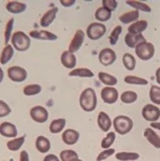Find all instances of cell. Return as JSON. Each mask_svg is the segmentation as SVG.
<instances>
[{"label":"cell","mask_w":160,"mask_h":161,"mask_svg":"<svg viewBox=\"0 0 160 161\" xmlns=\"http://www.w3.org/2000/svg\"><path fill=\"white\" fill-rule=\"evenodd\" d=\"M126 3L129 6L134 8V10H136L138 12L139 11L144 12V13H150V12H152V8L148 4L143 3L141 1H135V0H128V1H126Z\"/></svg>","instance_id":"cell-33"},{"label":"cell","mask_w":160,"mask_h":161,"mask_svg":"<svg viewBox=\"0 0 160 161\" xmlns=\"http://www.w3.org/2000/svg\"><path fill=\"white\" fill-rule=\"evenodd\" d=\"M61 63L62 64L68 69H74L77 64V58L73 53H70L68 50L64 51L61 55Z\"/></svg>","instance_id":"cell-17"},{"label":"cell","mask_w":160,"mask_h":161,"mask_svg":"<svg viewBox=\"0 0 160 161\" xmlns=\"http://www.w3.org/2000/svg\"><path fill=\"white\" fill-rule=\"evenodd\" d=\"M135 54L139 59L145 60V62L146 60H150L155 54L154 45L146 40V42L139 43L135 47Z\"/></svg>","instance_id":"cell-4"},{"label":"cell","mask_w":160,"mask_h":161,"mask_svg":"<svg viewBox=\"0 0 160 161\" xmlns=\"http://www.w3.org/2000/svg\"><path fill=\"white\" fill-rule=\"evenodd\" d=\"M25 139H26V135H22L20 137L13 138V139H11L10 141H8V142H7V148L11 152H16L18 150H20L21 147L25 143Z\"/></svg>","instance_id":"cell-25"},{"label":"cell","mask_w":160,"mask_h":161,"mask_svg":"<svg viewBox=\"0 0 160 161\" xmlns=\"http://www.w3.org/2000/svg\"><path fill=\"white\" fill-rule=\"evenodd\" d=\"M76 3L75 0H61V4L63 7H71Z\"/></svg>","instance_id":"cell-46"},{"label":"cell","mask_w":160,"mask_h":161,"mask_svg":"<svg viewBox=\"0 0 160 161\" xmlns=\"http://www.w3.org/2000/svg\"><path fill=\"white\" fill-rule=\"evenodd\" d=\"M3 79H4V71L1 67H0V84L2 83Z\"/></svg>","instance_id":"cell-49"},{"label":"cell","mask_w":160,"mask_h":161,"mask_svg":"<svg viewBox=\"0 0 160 161\" xmlns=\"http://www.w3.org/2000/svg\"><path fill=\"white\" fill-rule=\"evenodd\" d=\"M10 161H15V160H14V159H11Z\"/></svg>","instance_id":"cell-51"},{"label":"cell","mask_w":160,"mask_h":161,"mask_svg":"<svg viewBox=\"0 0 160 161\" xmlns=\"http://www.w3.org/2000/svg\"><path fill=\"white\" fill-rule=\"evenodd\" d=\"M107 27L100 22H92L86 28V36L91 40H98L105 36Z\"/></svg>","instance_id":"cell-5"},{"label":"cell","mask_w":160,"mask_h":161,"mask_svg":"<svg viewBox=\"0 0 160 161\" xmlns=\"http://www.w3.org/2000/svg\"><path fill=\"white\" fill-rule=\"evenodd\" d=\"M117 58V55L111 48H104L99 53V62L105 66H109Z\"/></svg>","instance_id":"cell-9"},{"label":"cell","mask_w":160,"mask_h":161,"mask_svg":"<svg viewBox=\"0 0 160 161\" xmlns=\"http://www.w3.org/2000/svg\"><path fill=\"white\" fill-rule=\"evenodd\" d=\"M66 125V120L64 118H58L53 120L49 126V131L53 134L59 133L63 130Z\"/></svg>","instance_id":"cell-24"},{"label":"cell","mask_w":160,"mask_h":161,"mask_svg":"<svg viewBox=\"0 0 160 161\" xmlns=\"http://www.w3.org/2000/svg\"><path fill=\"white\" fill-rule=\"evenodd\" d=\"M155 79H156V82L158 83V85H160V67L157 68V70L155 72Z\"/></svg>","instance_id":"cell-48"},{"label":"cell","mask_w":160,"mask_h":161,"mask_svg":"<svg viewBox=\"0 0 160 161\" xmlns=\"http://www.w3.org/2000/svg\"><path fill=\"white\" fill-rule=\"evenodd\" d=\"M42 161H61V159H59V157H58L56 154L50 153V154L45 155V157L43 158Z\"/></svg>","instance_id":"cell-45"},{"label":"cell","mask_w":160,"mask_h":161,"mask_svg":"<svg viewBox=\"0 0 160 161\" xmlns=\"http://www.w3.org/2000/svg\"><path fill=\"white\" fill-rule=\"evenodd\" d=\"M11 111L12 109L10 106L6 102H4V101L0 100V118L7 117L11 113Z\"/></svg>","instance_id":"cell-41"},{"label":"cell","mask_w":160,"mask_h":161,"mask_svg":"<svg viewBox=\"0 0 160 161\" xmlns=\"http://www.w3.org/2000/svg\"><path fill=\"white\" fill-rule=\"evenodd\" d=\"M79 158L78 153L73 150H64L61 152L59 159L61 161H75Z\"/></svg>","instance_id":"cell-38"},{"label":"cell","mask_w":160,"mask_h":161,"mask_svg":"<svg viewBox=\"0 0 160 161\" xmlns=\"http://www.w3.org/2000/svg\"><path fill=\"white\" fill-rule=\"evenodd\" d=\"M75 161H84V160H82L81 158H78L77 160H75Z\"/></svg>","instance_id":"cell-50"},{"label":"cell","mask_w":160,"mask_h":161,"mask_svg":"<svg viewBox=\"0 0 160 161\" xmlns=\"http://www.w3.org/2000/svg\"><path fill=\"white\" fill-rule=\"evenodd\" d=\"M14 26V18H10L5 26V31H4V43L5 45L9 44V42H11V37L13 36V29Z\"/></svg>","instance_id":"cell-35"},{"label":"cell","mask_w":160,"mask_h":161,"mask_svg":"<svg viewBox=\"0 0 160 161\" xmlns=\"http://www.w3.org/2000/svg\"><path fill=\"white\" fill-rule=\"evenodd\" d=\"M68 76L69 77H81V78H92L94 77V73L88 68L80 67V68H74L73 70H71Z\"/></svg>","instance_id":"cell-30"},{"label":"cell","mask_w":160,"mask_h":161,"mask_svg":"<svg viewBox=\"0 0 160 161\" xmlns=\"http://www.w3.org/2000/svg\"><path fill=\"white\" fill-rule=\"evenodd\" d=\"M30 116L35 122L38 124H43L48 120L49 112L42 106H35L30 110Z\"/></svg>","instance_id":"cell-7"},{"label":"cell","mask_w":160,"mask_h":161,"mask_svg":"<svg viewBox=\"0 0 160 161\" xmlns=\"http://www.w3.org/2000/svg\"><path fill=\"white\" fill-rule=\"evenodd\" d=\"M97 124L99 126V128L101 129L102 131L104 132H108L111 126H112V121L109 117V115L108 113H106L105 111H101L98 114V118H97Z\"/></svg>","instance_id":"cell-14"},{"label":"cell","mask_w":160,"mask_h":161,"mask_svg":"<svg viewBox=\"0 0 160 161\" xmlns=\"http://www.w3.org/2000/svg\"><path fill=\"white\" fill-rule=\"evenodd\" d=\"M152 129H156V130H160V123L159 122H152L151 123V126H150Z\"/></svg>","instance_id":"cell-47"},{"label":"cell","mask_w":160,"mask_h":161,"mask_svg":"<svg viewBox=\"0 0 160 161\" xmlns=\"http://www.w3.org/2000/svg\"><path fill=\"white\" fill-rule=\"evenodd\" d=\"M17 128L11 122H3L0 124V134L7 138H15L17 135Z\"/></svg>","instance_id":"cell-13"},{"label":"cell","mask_w":160,"mask_h":161,"mask_svg":"<svg viewBox=\"0 0 160 161\" xmlns=\"http://www.w3.org/2000/svg\"><path fill=\"white\" fill-rule=\"evenodd\" d=\"M122 32H123V28L120 25H117L116 27H114V29L111 31V33L108 36V40H109L110 45H115L117 43L119 36L122 34Z\"/></svg>","instance_id":"cell-39"},{"label":"cell","mask_w":160,"mask_h":161,"mask_svg":"<svg viewBox=\"0 0 160 161\" xmlns=\"http://www.w3.org/2000/svg\"><path fill=\"white\" fill-rule=\"evenodd\" d=\"M19 161H30V155L27 151H21L19 154Z\"/></svg>","instance_id":"cell-44"},{"label":"cell","mask_w":160,"mask_h":161,"mask_svg":"<svg viewBox=\"0 0 160 161\" xmlns=\"http://www.w3.org/2000/svg\"><path fill=\"white\" fill-rule=\"evenodd\" d=\"M85 37H86V34L84 33L83 30H77L70 42V44L68 46V51L73 54L79 51L84 43Z\"/></svg>","instance_id":"cell-11"},{"label":"cell","mask_w":160,"mask_h":161,"mask_svg":"<svg viewBox=\"0 0 160 161\" xmlns=\"http://www.w3.org/2000/svg\"><path fill=\"white\" fill-rule=\"evenodd\" d=\"M139 153L134 152H119L115 153V158L119 161H135L139 159Z\"/></svg>","instance_id":"cell-28"},{"label":"cell","mask_w":160,"mask_h":161,"mask_svg":"<svg viewBox=\"0 0 160 161\" xmlns=\"http://www.w3.org/2000/svg\"><path fill=\"white\" fill-rule=\"evenodd\" d=\"M124 82L128 85H133V86H147L149 82L144 79V78H140L137 76H132L129 75L124 78Z\"/></svg>","instance_id":"cell-31"},{"label":"cell","mask_w":160,"mask_h":161,"mask_svg":"<svg viewBox=\"0 0 160 161\" xmlns=\"http://www.w3.org/2000/svg\"><path fill=\"white\" fill-rule=\"evenodd\" d=\"M122 62H123V64L125 66V68L129 71H133L135 69V66H136V59L135 58L130 54V53H126L124 54L123 58H122Z\"/></svg>","instance_id":"cell-32"},{"label":"cell","mask_w":160,"mask_h":161,"mask_svg":"<svg viewBox=\"0 0 160 161\" xmlns=\"http://www.w3.org/2000/svg\"><path fill=\"white\" fill-rule=\"evenodd\" d=\"M62 138H63V141L64 142V144H66L68 146H72V145H75L79 141L80 132L77 131L76 130L68 129L63 132Z\"/></svg>","instance_id":"cell-15"},{"label":"cell","mask_w":160,"mask_h":161,"mask_svg":"<svg viewBox=\"0 0 160 161\" xmlns=\"http://www.w3.org/2000/svg\"><path fill=\"white\" fill-rule=\"evenodd\" d=\"M42 90V87L41 85L37 84H31L26 86L23 88V94L26 96H36L37 94H39Z\"/></svg>","instance_id":"cell-36"},{"label":"cell","mask_w":160,"mask_h":161,"mask_svg":"<svg viewBox=\"0 0 160 161\" xmlns=\"http://www.w3.org/2000/svg\"><path fill=\"white\" fill-rule=\"evenodd\" d=\"M144 137L155 149H160V136L153 130V129H152L151 127L145 129Z\"/></svg>","instance_id":"cell-18"},{"label":"cell","mask_w":160,"mask_h":161,"mask_svg":"<svg viewBox=\"0 0 160 161\" xmlns=\"http://www.w3.org/2000/svg\"><path fill=\"white\" fill-rule=\"evenodd\" d=\"M80 106L86 112H91L97 108V95L93 88L87 87L80 95Z\"/></svg>","instance_id":"cell-1"},{"label":"cell","mask_w":160,"mask_h":161,"mask_svg":"<svg viewBox=\"0 0 160 161\" xmlns=\"http://www.w3.org/2000/svg\"><path fill=\"white\" fill-rule=\"evenodd\" d=\"M143 42H146V38L143 35H132L128 33L125 36L126 45L130 48H135L139 43Z\"/></svg>","instance_id":"cell-22"},{"label":"cell","mask_w":160,"mask_h":161,"mask_svg":"<svg viewBox=\"0 0 160 161\" xmlns=\"http://www.w3.org/2000/svg\"><path fill=\"white\" fill-rule=\"evenodd\" d=\"M101 98L106 104L112 105L117 102L119 98V92L112 86H106L101 91Z\"/></svg>","instance_id":"cell-10"},{"label":"cell","mask_w":160,"mask_h":161,"mask_svg":"<svg viewBox=\"0 0 160 161\" xmlns=\"http://www.w3.org/2000/svg\"><path fill=\"white\" fill-rule=\"evenodd\" d=\"M114 153H115V150L112 148L108 149V150H104L103 152H101L98 154L96 161H104V160L108 159V157H110L112 154H114Z\"/></svg>","instance_id":"cell-42"},{"label":"cell","mask_w":160,"mask_h":161,"mask_svg":"<svg viewBox=\"0 0 160 161\" xmlns=\"http://www.w3.org/2000/svg\"><path fill=\"white\" fill-rule=\"evenodd\" d=\"M139 15H140L139 12L136 10H133V11H130V12H127V13L121 14L119 17V20L123 24H130L132 22L134 23L139 18Z\"/></svg>","instance_id":"cell-26"},{"label":"cell","mask_w":160,"mask_h":161,"mask_svg":"<svg viewBox=\"0 0 160 161\" xmlns=\"http://www.w3.org/2000/svg\"><path fill=\"white\" fill-rule=\"evenodd\" d=\"M58 12V9L57 7H54V8H51L49 9L41 18L39 20V24H41V27H49L53 22L54 20L56 19V16H57V14Z\"/></svg>","instance_id":"cell-16"},{"label":"cell","mask_w":160,"mask_h":161,"mask_svg":"<svg viewBox=\"0 0 160 161\" xmlns=\"http://www.w3.org/2000/svg\"><path fill=\"white\" fill-rule=\"evenodd\" d=\"M150 99L154 105H160V86H152L150 89Z\"/></svg>","instance_id":"cell-40"},{"label":"cell","mask_w":160,"mask_h":161,"mask_svg":"<svg viewBox=\"0 0 160 161\" xmlns=\"http://www.w3.org/2000/svg\"><path fill=\"white\" fill-rule=\"evenodd\" d=\"M11 44L14 50L18 52H25L31 46V39L29 35L22 31H16L11 37Z\"/></svg>","instance_id":"cell-2"},{"label":"cell","mask_w":160,"mask_h":161,"mask_svg":"<svg viewBox=\"0 0 160 161\" xmlns=\"http://www.w3.org/2000/svg\"><path fill=\"white\" fill-rule=\"evenodd\" d=\"M142 117L149 122H157L160 118V109L157 106L148 104L142 108Z\"/></svg>","instance_id":"cell-8"},{"label":"cell","mask_w":160,"mask_h":161,"mask_svg":"<svg viewBox=\"0 0 160 161\" xmlns=\"http://www.w3.org/2000/svg\"><path fill=\"white\" fill-rule=\"evenodd\" d=\"M7 75L9 79L14 83L24 82L28 77V73L26 69L21 66H17V65L9 67L7 70Z\"/></svg>","instance_id":"cell-6"},{"label":"cell","mask_w":160,"mask_h":161,"mask_svg":"<svg viewBox=\"0 0 160 161\" xmlns=\"http://www.w3.org/2000/svg\"><path fill=\"white\" fill-rule=\"evenodd\" d=\"M5 8L9 13L18 14H21L26 11L27 5L20 1H8Z\"/></svg>","instance_id":"cell-20"},{"label":"cell","mask_w":160,"mask_h":161,"mask_svg":"<svg viewBox=\"0 0 160 161\" xmlns=\"http://www.w3.org/2000/svg\"><path fill=\"white\" fill-rule=\"evenodd\" d=\"M29 36L35 39L47 40V42H53L58 39V36L56 34L46 30H33L29 33Z\"/></svg>","instance_id":"cell-12"},{"label":"cell","mask_w":160,"mask_h":161,"mask_svg":"<svg viewBox=\"0 0 160 161\" xmlns=\"http://www.w3.org/2000/svg\"><path fill=\"white\" fill-rule=\"evenodd\" d=\"M137 99H138L137 93L134 91H130V90L123 92L121 96H120V100H121V102L124 104H133L136 102Z\"/></svg>","instance_id":"cell-34"},{"label":"cell","mask_w":160,"mask_h":161,"mask_svg":"<svg viewBox=\"0 0 160 161\" xmlns=\"http://www.w3.org/2000/svg\"><path fill=\"white\" fill-rule=\"evenodd\" d=\"M115 131L121 135H126L131 131L133 128V121L126 115H118L112 121Z\"/></svg>","instance_id":"cell-3"},{"label":"cell","mask_w":160,"mask_h":161,"mask_svg":"<svg viewBox=\"0 0 160 161\" xmlns=\"http://www.w3.org/2000/svg\"><path fill=\"white\" fill-rule=\"evenodd\" d=\"M102 3H103V7L108 9L111 13L114 10H116V8L118 6V2L116 1V0H103Z\"/></svg>","instance_id":"cell-43"},{"label":"cell","mask_w":160,"mask_h":161,"mask_svg":"<svg viewBox=\"0 0 160 161\" xmlns=\"http://www.w3.org/2000/svg\"><path fill=\"white\" fill-rule=\"evenodd\" d=\"M98 78L99 80H101V82L106 86H114L117 85L118 83V80L116 77H114L113 75H110L108 73H106V72H99L98 74Z\"/></svg>","instance_id":"cell-27"},{"label":"cell","mask_w":160,"mask_h":161,"mask_svg":"<svg viewBox=\"0 0 160 161\" xmlns=\"http://www.w3.org/2000/svg\"><path fill=\"white\" fill-rule=\"evenodd\" d=\"M110 17H111V12L108 11V9L104 8L103 6L98 8L95 12V18L100 23L108 21V20L110 19Z\"/></svg>","instance_id":"cell-29"},{"label":"cell","mask_w":160,"mask_h":161,"mask_svg":"<svg viewBox=\"0 0 160 161\" xmlns=\"http://www.w3.org/2000/svg\"><path fill=\"white\" fill-rule=\"evenodd\" d=\"M36 150L41 153H46L50 151L51 149V142L50 140L43 136V135H39L36 139Z\"/></svg>","instance_id":"cell-19"},{"label":"cell","mask_w":160,"mask_h":161,"mask_svg":"<svg viewBox=\"0 0 160 161\" xmlns=\"http://www.w3.org/2000/svg\"><path fill=\"white\" fill-rule=\"evenodd\" d=\"M115 139H116V134L114 131H109L107 136L102 140L101 142V147L104 150H108L110 149V147L113 145V143L115 142Z\"/></svg>","instance_id":"cell-37"},{"label":"cell","mask_w":160,"mask_h":161,"mask_svg":"<svg viewBox=\"0 0 160 161\" xmlns=\"http://www.w3.org/2000/svg\"><path fill=\"white\" fill-rule=\"evenodd\" d=\"M14 55V49L12 46V44H7L4 46V48L2 49V52L0 54V64H7L10 60L13 58Z\"/></svg>","instance_id":"cell-23"},{"label":"cell","mask_w":160,"mask_h":161,"mask_svg":"<svg viewBox=\"0 0 160 161\" xmlns=\"http://www.w3.org/2000/svg\"><path fill=\"white\" fill-rule=\"evenodd\" d=\"M148 28V22L146 20H137L128 28V33L132 35H142Z\"/></svg>","instance_id":"cell-21"}]
</instances>
